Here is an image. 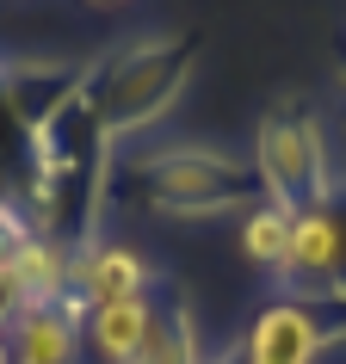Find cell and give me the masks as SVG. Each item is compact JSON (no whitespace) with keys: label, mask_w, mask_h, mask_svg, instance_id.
Returning <instances> with one entry per match:
<instances>
[{"label":"cell","mask_w":346,"mask_h":364,"mask_svg":"<svg viewBox=\"0 0 346 364\" xmlns=\"http://www.w3.org/2000/svg\"><path fill=\"white\" fill-rule=\"evenodd\" d=\"M75 253L80 247H62L50 235H31L19 253H13V272L25 284V303H62L75 290Z\"/></svg>","instance_id":"30bf717a"},{"label":"cell","mask_w":346,"mask_h":364,"mask_svg":"<svg viewBox=\"0 0 346 364\" xmlns=\"http://www.w3.org/2000/svg\"><path fill=\"white\" fill-rule=\"evenodd\" d=\"M198 43H204L198 31L136 38V43L112 50L105 62H93V68L80 75V87H87V99H93V112H99V124H105L112 142L161 124V117L186 99V87H192V75H198Z\"/></svg>","instance_id":"7a4b0ae2"},{"label":"cell","mask_w":346,"mask_h":364,"mask_svg":"<svg viewBox=\"0 0 346 364\" xmlns=\"http://www.w3.org/2000/svg\"><path fill=\"white\" fill-rule=\"evenodd\" d=\"M241 253H248L260 272H285L290 259V210H278V204H253L248 216H241Z\"/></svg>","instance_id":"8fae6325"},{"label":"cell","mask_w":346,"mask_h":364,"mask_svg":"<svg viewBox=\"0 0 346 364\" xmlns=\"http://www.w3.org/2000/svg\"><path fill=\"white\" fill-rule=\"evenodd\" d=\"M80 321H87V303L80 296L31 303L19 321L6 327L13 364H80Z\"/></svg>","instance_id":"52a82bcc"},{"label":"cell","mask_w":346,"mask_h":364,"mask_svg":"<svg viewBox=\"0 0 346 364\" xmlns=\"http://www.w3.org/2000/svg\"><path fill=\"white\" fill-rule=\"evenodd\" d=\"M253 173H260V192L278 210H309V204H327L334 192V142H327V124L309 112L303 99H272L260 124H253Z\"/></svg>","instance_id":"3957f363"},{"label":"cell","mask_w":346,"mask_h":364,"mask_svg":"<svg viewBox=\"0 0 346 364\" xmlns=\"http://www.w3.org/2000/svg\"><path fill=\"white\" fill-rule=\"evenodd\" d=\"M154 290V266L142 259V247L130 241H112V235H99L87 247L75 253V290L87 309H105V303H124V296H149Z\"/></svg>","instance_id":"8992f818"},{"label":"cell","mask_w":346,"mask_h":364,"mask_svg":"<svg viewBox=\"0 0 346 364\" xmlns=\"http://www.w3.org/2000/svg\"><path fill=\"white\" fill-rule=\"evenodd\" d=\"M112 198L167 223H204V216L266 204L248 154L204 149V142H167V149H136L112 161Z\"/></svg>","instance_id":"6da1fadb"},{"label":"cell","mask_w":346,"mask_h":364,"mask_svg":"<svg viewBox=\"0 0 346 364\" xmlns=\"http://www.w3.org/2000/svg\"><path fill=\"white\" fill-rule=\"evenodd\" d=\"M334 346H346V303H309L278 290L235 340V364H322Z\"/></svg>","instance_id":"277c9868"},{"label":"cell","mask_w":346,"mask_h":364,"mask_svg":"<svg viewBox=\"0 0 346 364\" xmlns=\"http://www.w3.org/2000/svg\"><path fill=\"white\" fill-rule=\"evenodd\" d=\"M216 352L204 346V327H198L192 303L167 290V296H154V327H149V346H142V358L136 364H211Z\"/></svg>","instance_id":"9c48e42d"},{"label":"cell","mask_w":346,"mask_h":364,"mask_svg":"<svg viewBox=\"0 0 346 364\" xmlns=\"http://www.w3.org/2000/svg\"><path fill=\"white\" fill-rule=\"evenodd\" d=\"M211 364H235V346H229V352H223V358H211Z\"/></svg>","instance_id":"5bb4252c"},{"label":"cell","mask_w":346,"mask_h":364,"mask_svg":"<svg viewBox=\"0 0 346 364\" xmlns=\"http://www.w3.org/2000/svg\"><path fill=\"white\" fill-rule=\"evenodd\" d=\"M87 6H124V0H87Z\"/></svg>","instance_id":"9a60e30c"},{"label":"cell","mask_w":346,"mask_h":364,"mask_svg":"<svg viewBox=\"0 0 346 364\" xmlns=\"http://www.w3.org/2000/svg\"><path fill=\"white\" fill-rule=\"evenodd\" d=\"M25 284H19V272H13V259H0V333H6V327L19 321L25 315Z\"/></svg>","instance_id":"7c38bea8"},{"label":"cell","mask_w":346,"mask_h":364,"mask_svg":"<svg viewBox=\"0 0 346 364\" xmlns=\"http://www.w3.org/2000/svg\"><path fill=\"white\" fill-rule=\"evenodd\" d=\"M0 364H13V346H6V333H0Z\"/></svg>","instance_id":"4fadbf2b"},{"label":"cell","mask_w":346,"mask_h":364,"mask_svg":"<svg viewBox=\"0 0 346 364\" xmlns=\"http://www.w3.org/2000/svg\"><path fill=\"white\" fill-rule=\"evenodd\" d=\"M149 327H154V290L87 309V321H80V364H136L142 346H149Z\"/></svg>","instance_id":"ba28073f"},{"label":"cell","mask_w":346,"mask_h":364,"mask_svg":"<svg viewBox=\"0 0 346 364\" xmlns=\"http://www.w3.org/2000/svg\"><path fill=\"white\" fill-rule=\"evenodd\" d=\"M278 290L309 303H346V198L290 216V259L278 272Z\"/></svg>","instance_id":"5b68a950"}]
</instances>
